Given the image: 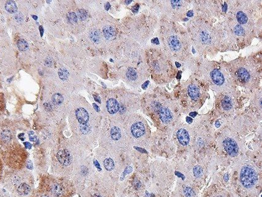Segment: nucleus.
I'll use <instances>...</instances> for the list:
<instances>
[{
  "mask_svg": "<svg viewBox=\"0 0 262 197\" xmlns=\"http://www.w3.org/2000/svg\"><path fill=\"white\" fill-rule=\"evenodd\" d=\"M103 33L107 39H110L115 35L116 32L112 27L107 26L103 28Z\"/></svg>",
  "mask_w": 262,
  "mask_h": 197,
  "instance_id": "nucleus-15",
  "label": "nucleus"
},
{
  "mask_svg": "<svg viewBox=\"0 0 262 197\" xmlns=\"http://www.w3.org/2000/svg\"><path fill=\"white\" fill-rule=\"evenodd\" d=\"M111 8V4H109V3H107V4H105V9L106 10H109Z\"/></svg>",
  "mask_w": 262,
  "mask_h": 197,
  "instance_id": "nucleus-43",
  "label": "nucleus"
},
{
  "mask_svg": "<svg viewBox=\"0 0 262 197\" xmlns=\"http://www.w3.org/2000/svg\"><path fill=\"white\" fill-rule=\"evenodd\" d=\"M67 18L70 23H76L77 22V17L75 13L73 12L69 13L67 14Z\"/></svg>",
  "mask_w": 262,
  "mask_h": 197,
  "instance_id": "nucleus-31",
  "label": "nucleus"
},
{
  "mask_svg": "<svg viewBox=\"0 0 262 197\" xmlns=\"http://www.w3.org/2000/svg\"><path fill=\"white\" fill-rule=\"evenodd\" d=\"M211 77L213 82L217 85H221L224 83L225 78L223 75L217 69H215L211 73Z\"/></svg>",
  "mask_w": 262,
  "mask_h": 197,
  "instance_id": "nucleus-9",
  "label": "nucleus"
},
{
  "mask_svg": "<svg viewBox=\"0 0 262 197\" xmlns=\"http://www.w3.org/2000/svg\"><path fill=\"white\" fill-rule=\"evenodd\" d=\"M223 146L227 153L232 157H235L237 154L239 148L237 143L233 139L226 138L223 141Z\"/></svg>",
  "mask_w": 262,
  "mask_h": 197,
  "instance_id": "nucleus-2",
  "label": "nucleus"
},
{
  "mask_svg": "<svg viewBox=\"0 0 262 197\" xmlns=\"http://www.w3.org/2000/svg\"><path fill=\"white\" fill-rule=\"evenodd\" d=\"M187 92H188V95H189V96L194 101L197 100V99L199 98V96H200L199 89L195 85H190L188 86V89H187Z\"/></svg>",
  "mask_w": 262,
  "mask_h": 197,
  "instance_id": "nucleus-13",
  "label": "nucleus"
},
{
  "mask_svg": "<svg viewBox=\"0 0 262 197\" xmlns=\"http://www.w3.org/2000/svg\"><path fill=\"white\" fill-rule=\"evenodd\" d=\"M159 116L162 121L165 124L170 123L173 119L172 112L168 108L165 107H162L159 109Z\"/></svg>",
  "mask_w": 262,
  "mask_h": 197,
  "instance_id": "nucleus-7",
  "label": "nucleus"
},
{
  "mask_svg": "<svg viewBox=\"0 0 262 197\" xmlns=\"http://www.w3.org/2000/svg\"><path fill=\"white\" fill-rule=\"evenodd\" d=\"M27 167L28 168V169H33L32 163V162H31L30 161H28V163H27Z\"/></svg>",
  "mask_w": 262,
  "mask_h": 197,
  "instance_id": "nucleus-37",
  "label": "nucleus"
},
{
  "mask_svg": "<svg viewBox=\"0 0 262 197\" xmlns=\"http://www.w3.org/2000/svg\"><path fill=\"white\" fill-rule=\"evenodd\" d=\"M127 77L132 80H135L138 77L136 72L132 68H129L127 71Z\"/></svg>",
  "mask_w": 262,
  "mask_h": 197,
  "instance_id": "nucleus-25",
  "label": "nucleus"
},
{
  "mask_svg": "<svg viewBox=\"0 0 262 197\" xmlns=\"http://www.w3.org/2000/svg\"><path fill=\"white\" fill-rule=\"evenodd\" d=\"M51 191L55 196H61L64 193V188L59 184L54 183L52 185L51 187Z\"/></svg>",
  "mask_w": 262,
  "mask_h": 197,
  "instance_id": "nucleus-14",
  "label": "nucleus"
},
{
  "mask_svg": "<svg viewBox=\"0 0 262 197\" xmlns=\"http://www.w3.org/2000/svg\"><path fill=\"white\" fill-rule=\"evenodd\" d=\"M39 197H50V196H48V195H42L39 196Z\"/></svg>",
  "mask_w": 262,
  "mask_h": 197,
  "instance_id": "nucleus-54",
  "label": "nucleus"
},
{
  "mask_svg": "<svg viewBox=\"0 0 262 197\" xmlns=\"http://www.w3.org/2000/svg\"><path fill=\"white\" fill-rule=\"evenodd\" d=\"M76 117L81 124H87L89 120V114L88 112L84 108H79L76 110L75 112Z\"/></svg>",
  "mask_w": 262,
  "mask_h": 197,
  "instance_id": "nucleus-6",
  "label": "nucleus"
},
{
  "mask_svg": "<svg viewBox=\"0 0 262 197\" xmlns=\"http://www.w3.org/2000/svg\"><path fill=\"white\" fill-rule=\"evenodd\" d=\"M132 2V1H125V3L127 4H129L130 3H131Z\"/></svg>",
  "mask_w": 262,
  "mask_h": 197,
  "instance_id": "nucleus-55",
  "label": "nucleus"
},
{
  "mask_svg": "<svg viewBox=\"0 0 262 197\" xmlns=\"http://www.w3.org/2000/svg\"><path fill=\"white\" fill-rule=\"evenodd\" d=\"M24 145H25V147H26L27 148L30 149V148H32V145H31L30 143H28V142H25V143H24Z\"/></svg>",
  "mask_w": 262,
  "mask_h": 197,
  "instance_id": "nucleus-39",
  "label": "nucleus"
},
{
  "mask_svg": "<svg viewBox=\"0 0 262 197\" xmlns=\"http://www.w3.org/2000/svg\"><path fill=\"white\" fill-rule=\"evenodd\" d=\"M131 131L135 137L139 138L144 134L145 127L144 124L141 122H137L132 125Z\"/></svg>",
  "mask_w": 262,
  "mask_h": 197,
  "instance_id": "nucleus-5",
  "label": "nucleus"
},
{
  "mask_svg": "<svg viewBox=\"0 0 262 197\" xmlns=\"http://www.w3.org/2000/svg\"><path fill=\"white\" fill-rule=\"evenodd\" d=\"M94 99H95V100H96V101H98V103H101V100H100V98H99V97H98V96H94Z\"/></svg>",
  "mask_w": 262,
  "mask_h": 197,
  "instance_id": "nucleus-50",
  "label": "nucleus"
},
{
  "mask_svg": "<svg viewBox=\"0 0 262 197\" xmlns=\"http://www.w3.org/2000/svg\"><path fill=\"white\" fill-rule=\"evenodd\" d=\"M136 149H137L138 150H139V152H145V150H143V149H141V148H135Z\"/></svg>",
  "mask_w": 262,
  "mask_h": 197,
  "instance_id": "nucleus-52",
  "label": "nucleus"
},
{
  "mask_svg": "<svg viewBox=\"0 0 262 197\" xmlns=\"http://www.w3.org/2000/svg\"><path fill=\"white\" fill-rule=\"evenodd\" d=\"M107 108L109 113L115 114L118 111L120 108L119 104L116 100L111 98L107 101Z\"/></svg>",
  "mask_w": 262,
  "mask_h": 197,
  "instance_id": "nucleus-10",
  "label": "nucleus"
},
{
  "mask_svg": "<svg viewBox=\"0 0 262 197\" xmlns=\"http://www.w3.org/2000/svg\"><path fill=\"white\" fill-rule=\"evenodd\" d=\"M240 180L244 187L251 188L255 185L258 180L257 172L250 166H244L242 167L240 173Z\"/></svg>",
  "mask_w": 262,
  "mask_h": 197,
  "instance_id": "nucleus-1",
  "label": "nucleus"
},
{
  "mask_svg": "<svg viewBox=\"0 0 262 197\" xmlns=\"http://www.w3.org/2000/svg\"><path fill=\"white\" fill-rule=\"evenodd\" d=\"M236 75L238 79L244 82H247L250 79V74L248 72L247 69L245 68L241 67L238 69V70L236 72Z\"/></svg>",
  "mask_w": 262,
  "mask_h": 197,
  "instance_id": "nucleus-12",
  "label": "nucleus"
},
{
  "mask_svg": "<svg viewBox=\"0 0 262 197\" xmlns=\"http://www.w3.org/2000/svg\"><path fill=\"white\" fill-rule=\"evenodd\" d=\"M171 2H172V6L174 8H177L180 7L181 6V3H182L181 1H172Z\"/></svg>",
  "mask_w": 262,
  "mask_h": 197,
  "instance_id": "nucleus-35",
  "label": "nucleus"
},
{
  "mask_svg": "<svg viewBox=\"0 0 262 197\" xmlns=\"http://www.w3.org/2000/svg\"><path fill=\"white\" fill-rule=\"evenodd\" d=\"M176 175H178V176L179 177H181L182 178H183V175H182L181 174H180V172H176Z\"/></svg>",
  "mask_w": 262,
  "mask_h": 197,
  "instance_id": "nucleus-51",
  "label": "nucleus"
},
{
  "mask_svg": "<svg viewBox=\"0 0 262 197\" xmlns=\"http://www.w3.org/2000/svg\"><path fill=\"white\" fill-rule=\"evenodd\" d=\"M184 193L186 197H194L195 196V192L190 187H186L184 190Z\"/></svg>",
  "mask_w": 262,
  "mask_h": 197,
  "instance_id": "nucleus-32",
  "label": "nucleus"
},
{
  "mask_svg": "<svg viewBox=\"0 0 262 197\" xmlns=\"http://www.w3.org/2000/svg\"><path fill=\"white\" fill-rule=\"evenodd\" d=\"M24 153L9 152L6 153L4 159H6L8 163L13 166H18V162L20 163V159L23 158Z\"/></svg>",
  "mask_w": 262,
  "mask_h": 197,
  "instance_id": "nucleus-3",
  "label": "nucleus"
},
{
  "mask_svg": "<svg viewBox=\"0 0 262 197\" xmlns=\"http://www.w3.org/2000/svg\"><path fill=\"white\" fill-rule=\"evenodd\" d=\"M197 113L196 112H192V113H191L190 114H189V115H190V116H192V117H193V118H194L195 116H196V115H197Z\"/></svg>",
  "mask_w": 262,
  "mask_h": 197,
  "instance_id": "nucleus-47",
  "label": "nucleus"
},
{
  "mask_svg": "<svg viewBox=\"0 0 262 197\" xmlns=\"http://www.w3.org/2000/svg\"><path fill=\"white\" fill-rule=\"evenodd\" d=\"M78 16L79 17V18L82 21H85L88 17V14L87 12L84 9H80L78 11L77 13Z\"/></svg>",
  "mask_w": 262,
  "mask_h": 197,
  "instance_id": "nucleus-29",
  "label": "nucleus"
},
{
  "mask_svg": "<svg viewBox=\"0 0 262 197\" xmlns=\"http://www.w3.org/2000/svg\"><path fill=\"white\" fill-rule=\"evenodd\" d=\"M83 125H84L81 127V131L82 132V133H83V134H88V133L90 130V127H89V125H87V124H83Z\"/></svg>",
  "mask_w": 262,
  "mask_h": 197,
  "instance_id": "nucleus-34",
  "label": "nucleus"
},
{
  "mask_svg": "<svg viewBox=\"0 0 262 197\" xmlns=\"http://www.w3.org/2000/svg\"><path fill=\"white\" fill-rule=\"evenodd\" d=\"M24 134H20L19 135V138L21 140H22V141H24V138H23L22 137H24Z\"/></svg>",
  "mask_w": 262,
  "mask_h": 197,
  "instance_id": "nucleus-49",
  "label": "nucleus"
},
{
  "mask_svg": "<svg viewBox=\"0 0 262 197\" xmlns=\"http://www.w3.org/2000/svg\"><path fill=\"white\" fill-rule=\"evenodd\" d=\"M177 138L182 145H187L189 142V136L187 132L183 129H180L177 132Z\"/></svg>",
  "mask_w": 262,
  "mask_h": 197,
  "instance_id": "nucleus-8",
  "label": "nucleus"
},
{
  "mask_svg": "<svg viewBox=\"0 0 262 197\" xmlns=\"http://www.w3.org/2000/svg\"><path fill=\"white\" fill-rule=\"evenodd\" d=\"M149 81H147V82H146L143 85H142V87H143V89H145L147 87V86L148 85V84H149Z\"/></svg>",
  "mask_w": 262,
  "mask_h": 197,
  "instance_id": "nucleus-42",
  "label": "nucleus"
},
{
  "mask_svg": "<svg viewBox=\"0 0 262 197\" xmlns=\"http://www.w3.org/2000/svg\"><path fill=\"white\" fill-rule=\"evenodd\" d=\"M58 75L61 80L65 81L68 79V77H69V73L66 69L61 68L58 71Z\"/></svg>",
  "mask_w": 262,
  "mask_h": 197,
  "instance_id": "nucleus-24",
  "label": "nucleus"
},
{
  "mask_svg": "<svg viewBox=\"0 0 262 197\" xmlns=\"http://www.w3.org/2000/svg\"><path fill=\"white\" fill-rule=\"evenodd\" d=\"M52 101L56 105H59L63 102L64 98L60 94H56L52 97Z\"/></svg>",
  "mask_w": 262,
  "mask_h": 197,
  "instance_id": "nucleus-23",
  "label": "nucleus"
},
{
  "mask_svg": "<svg viewBox=\"0 0 262 197\" xmlns=\"http://www.w3.org/2000/svg\"><path fill=\"white\" fill-rule=\"evenodd\" d=\"M57 158L59 163L64 166H67L72 163V156L70 153L66 150H60L57 153Z\"/></svg>",
  "mask_w": 262,
  "mask_h": 197,
  "instance_id": "nucleus-4",
  "label": "nucleus"
},
{
  "mask_svg": "<svg viewBox=\"0 0 262 197\" xmlns=\"http://www.w3.org/2000/svg\"><path fill=\"white\" fill-rule=\"evenodd\" d=\"M192 15H193V12H192V11H188V12H187V16H188V17H192Z\"/></svg>",
  "mask_w": 262,
  "mask_h": 197,
  "instance_id": "nucleus-46",
  "label": "nucleus"
},
{
  "mask_svg": "<svg viewBox=\"0 0 262 197\" xmlns=\"http://www.w3.org/2000/svg\"><path fill=\"white\" fill-rule=\"evenodd\" d=\"M152 42L153 43L156 44V45H158V44H159V42H158V38H154V40H152Z\"/></svg>",
  "mask_w": 262,
  "mask_h": 197,
  "instance_id": "nucleus-41",
  "label": "nucleus"
},
{
  "mask_svg": "<svg viewBox=\"0 0 262 197\" xmlns=\"http://www.w3.org/2000/svg\"><path fill=\"white\" fill-rule=\"evenodd\" d=\"M17 46L21 51H26L28 49V44L24 39L19 40L17 42Z\"/></svg>",
  "mask_w": 262,
  "mask_h": 197,
  "instance_id": "nucleus-20",
  "label": "nucleus"
},
{
  "mask_svg": "<svg viewBox=\"0 0 262 197\" xmlns=\"http://www.w3.org/2000/svg\"><path fill=\"white\" fill-rule=\"evenodd\" d=\"M5 9L11 14H14L18 11V7H17L15 3L13 1H7L5 4Z\"/></svg>",
  "mask_w": 262,
  "mask_h": 197,
  "instance_id": "nucleus-16",
  "label": "nucleus"
},
{
  "mask_svg": "<svg viewBox=\"0 0 262 197\" xmlns=\"http://www.w3.org/2000/svg\"><path fill=\"white\" fill-rule=\"evenodd\" d=\"M221 105L223 108L226 110V111H229L231 108H232V100L231 99V98H230L229 96H225L223 100H222V103H221Z\"/></svg>",
  "mask_w": 262,
  "mask_h": 197,
  "instance_id": "nucleus-18",
  "label": "nucleus"
},
{
  "mask_svg": "<svg viewBox=\"0 0 262 197\" xmlns=\"http://www.w3.org/2000/svg\"><path fill=\"white\" fill-rule=\"evenodd\" d=\"M94 164H95L96 166L98 168L99 170H101V168H100V166H99V164L98 163V162L97 161H94Z\"/></svg>",
  "mask_w": 262,
  "mask_h": 197,
  "instance_id": "nucleus-48",
  "label": "nucleus"
},
{
  "mask_svg": "<svg viewBox=\"0 0 262 197\" xmlns=\"http://www.w3.org/2000/svg\"><path fill=\"white\" fill-rule=\"evenodd\" d=\"M111 135L114 140H118L121 138V131L117 127H113L111 130Z\"/></svg>",
  "mask_w": 262,
  "mask_h": 197,
  "instance_id": "nucleus-19",
  "label": "nucleus"
},
{
  "mask_svg": "<svg viewBox=\"0 0 262 197\" xmlns=\"http://www.w3.org/2000/svg\"><path fill=\"white\" fill-rule=\"evenodd\" d=\"M104 165L107 171H112L114 168V163L111 158H107L104 161Z\"/></svg>",
  "mask_w": 262,
  "mask_h": 197,
  "instance_id": "nucleus-26",
  "label": "nucleus"
},
{
  "mask_svg": "<svg viewBox=\"0 0 262 197\" xmlns=\"http://www.w3.org/2000/svg\"><path fill=\"white\" fill-rule=\"evenodd\" d=\"M18 192L22 195H27L30 192V187L28 184L25 183H22L19 186L18 188Z\"/></svg>",
  "mask_w": 262,
  "mask_h": 197,
  "instance_id": "nucleus-17",
  "label": "nucleus"
},
{
  "mask_svg": "<svg viewBox=\"0 0 262 197\" xmlns=\"http://www.w3.org/2000/svg\"><path fill=\"white\" fill-rule=\"evenodd\" d=\"M32 17H33V18H34V19H35V20H37V19H38V17H37V16H32Z\"/></svg>",
  "mask_w": 262,
  "mask_h": 197,
  "instance_id": "nucleus-56",
  "label": "nucleus"
},
{
  "mask_svg": "<svg viewBox=\"0 0 262 197\" xmlns=\"http://www.w3.org/2000/svg\"><path fill=\"white\" fill-rule=\"evenodd\" d=\"M94 197H102V196H100V195H96L94 196Z\"/></svg>",
  "mask_w": 262,
  "mask_h": 197,
  "instance_id": "nucleus-57",
  "label": "nucleus"
},
{
  "mask_svg": "<svg viewBox=\"0 0 262 197\" xmlns=\"http://www.w3.org/2000/svg\"><path fill=\"white\" fill-rule=\"evenodd\" d=\"M201 39L202 42L206 44L210 43V41H211V38H210L209 35L206 32H202V33L201 34Z\"/></svg>",
  "mask_w": 262,
  "mask_h": 197,
  "instance_id": "nucleus-27",
  "label": "nucleus"
},
{
  "mask_svg": "<svg viewBox=\"0 0 262 197\" xmlns=\"http://www.w3.org/2000/svg\"><path fill=\"white\" fill-rule=\"evenodd\" d=\"M89 37L91 40L94 43H98L100 41L101 35L99 31L96 30H93L89 33Z\"/></svg>",
  "mask_w": 262,
  "mask_h": 197,
  "instance_id": "nucleus-21",
  "label": "nucleus"
},
{
  "mask_svg": "<svg viewBox=\"0 0 262 197\" xmlns=\"http://www.w3.org/2000/svg\"><path fill=\"white\" fill-rule=\"evenodd\" d=\"M193 173L195 177H201L203 173L202 168L200 166H196L193 169Z\"/></svg>",
  "mask_w": 262,
  "mask_h": 197,
  "instance_id": "nucleus-28",
  "label": "nucleus"
},
{
  "mask_svg": "<svg viewBox=\"0 0 262 197\" xmlns=\"http://www.w3.org/2000/svg\"><path fill=\"white\" fill-rule=\"evenodd\" d=\"M39 31H40V33H41V36L42 37L43 36V32H44V30H43V27L42 26H39Z\"/></svg>",
  "mask_w": 262,
  "mask_h": 197,
  "instance_id": "nucleus-45",
  "label": "nucleus"
},
{
  "mask_svg": "<svg viewBox=\"0 0 262 197\" xmlns=\"http://www.w3.org/2000/svg\"><path fill=\"white\" fill-rule=\"evenodd\" d=\"M176 66H177V67H180V64H178V63L176 62Z\"/></svg>",
  "mask_w": 262,
  "mask_h": 197,
  "instance_id": "nucleus-58",
  "label": "nucleus"
},
{
  "mask_svg": "<svg viewBox=\"0 0 262 197\" xmlns=\"http://www.w3.org/2000/svg\"><path fill=\"white\" fill-rule=\"evenodd\" d=\"M138 9H139V5L137 4L136 5H135V6H133L132 8V11H133V13H137L138 11Z\"/></svg>",
  "mask_w": 262,
  "mask_h": 197,
  "instance_id": "nucleus-36",
  "label": "nucleus"
},
{
  "mask_svg": "<svg viewBox=\"0 0 262 197\" xmlns=\"http://www.w3.org/2000/svg\"><path fill=\"white\" fill-rule=\"evenodd\" d=\"M186 120H187V123H189V124L192 123V121H193L192 119L190 117H187V118H186Z\"/></svg>",
  "mask_w": 262,
  "mask_h": 197,
  "instance_id": "nucleus-44",
  "label": "nucleus"
},
{
  "mask_svg": "<svg viewBox=\"0 0 262 197\" xmlns=\"http://www.w3.org/2000/svg\"><path fill=\"white\" fill-rule=\"evenodd\" d=\"M237 21L241 24H246L247 22V17L242 11H239L237 13Z\"/></svg>",
  "mask_w": 262,
  "mask_h": 197,
  "instance_id": "nucleus-22",
  "label": "nucleus"
},
{
  "mask_svg": "<svg viewBox=\"0 0 262 197\" xmlns=\"http://www.w3.org/2000/svg\"><path fill=\"white\" fill-rule=\"evenodd\" d=\"M177 79H181V72H179L177 75Z\"/></svg>",
  "mask_w": 262,
  "mask_h": 197,
  "instance_id": "nucleus-53",
  "label": "nucleus"
},
{
  "mask_svg": "<svg viewBox=\"0 0 262 197\" xmlns=\"http://www.w3.org/2000/svg\"><path fill=\"white\" fill-rule=\"evenodd\" d=\"M1 136H2V138L3 139L4 141L8 142L11 140V133L9 130H4L2 132Z\"/></svg>",
  "mask_w": 262,
  "mask_h": 197,
  "instance_id": "nucleus-30",
  "label": "nucleus"
},
{
  "mask_svg": "<svg viewBox=\"0 0 262 197\" xmlns=\"http://www.w3.org/2000/svg\"><path fill=\"white\" fill-rule=\"evenodd\" d=\"M168 45L173 51H178L181 48V45L177 37L172 36L168 39Z\"/></svg>",
  "mask_w": 262,
  "mask_h": 197,
  "instance_id": "nucleus-11",
  "label": "nucleus"
},
{
  "mask_svg": "<svg viewBox=\"0 0 262 197\" xmlns=\"http://www.w3.org/2000/svg\"><path fill=\"white\" fill-rule=\"evenodd\" d=\"M234 31H235V33L236 35H243L244 33V30L243 29V28L240 25L236 26L235 28Z\"/></svg>",
  "mask_w": 262,
  "mask_h": 197,
  "instance_id": "nucleus-33",
  "label": "nucleus"
},
{
  "mask_svg": "<svg viewBox=\"0 0 262 197\" xmlns=\"http://www.w3.org/2000/svg\"><path fill=\"white\" fill-rule=\"evenodd\" d=\"M37 137L35 135H33V136L30 135V141L35 142L37 140Z\"/></svg>",
  "mask_w": 262,
  "mask_h": 197,
  "instance_id": "nucleus-38",
  "label": "nucleus"
},
{
  "mask_svg": "<svg viewBox=\"0 0 262 197\" xmlns=\"http://www.w3.org/2000/svg\"><path fill=\"white\" fill-rule=\"evenodd\" d=\"M93 106H94V109L96 110V111H97V112H99V111H100V109H99V107H98V106L97 105H96L95 103H93Z\"/></svg>",
  "mask_w": 262,
  "mask_h": 197,
  "instance_id": "nucleus-40",
  "label": "nucleus"
}]
</instances>
